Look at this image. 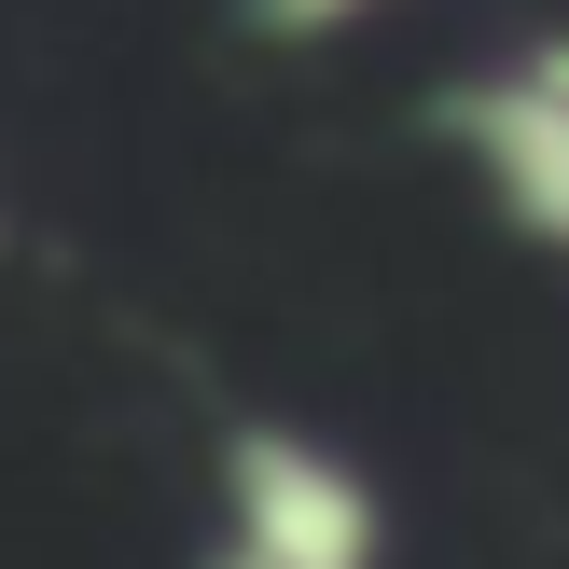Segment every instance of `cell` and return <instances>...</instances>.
Instances as JSON below:
<instances>
[{
    "label": "cell",
    "instance_id": "cell-1",
    "mask_svg": "<svg viewBox=\"0 0 569 569\" xmlns=\"http://www.w3.org/2000/svg\"><path fill=\"white\" fill-rule=\"evenodd\" d=\"M222 556L237 569H389V500L306 431L222 445Z\"/></svg>",
    "mask_w": 569,
    "mask_h": 569
},
{
    "label": "cell",
    "instance_id": "cell-2",
    "mask_svg": "<svg viewBox=\"0 0 569 569\" xmlns=\"http://www.w3.org/2000/svg\"><path fill=\"white\" fill-rule=\"evenodd\" d=\"M445 139H459L472 181L500 194V222L569 264V42H528V56H500V70H472L459 98H445Z\"/></svg>",
    "mask_w": 569,
    "mask_h": 569
},
{
    "label": "cell",
    "instance_id": "cell-3",
    "mask_svg": "<svg viewBox=\"0 0 569 569\" xmlns=\"http://www.w3.org/2000/svg\"><path fill=\"white\" fill-rule=\"evenodd\" d=\"M250 14H264V28H292V42H320V28H348L361 0H250Z\"/></svg>",
    "mask_w": 569,
    "mask_h": 569
},
{
    "label": "cell",
    "instance_id": "cell-4",
    "mask_svg": "<svg viewBox=\"0 0 569 569\" xmlns=\"http://www.w3.org/2000/svg\"><path fill=\"white\" fill-rule=\"evenodd\" d=\"M209 569H237V556H209Z\"/></svg>",
    "mask_w": 569,
    "mask_h": 569
}]
</instances>
